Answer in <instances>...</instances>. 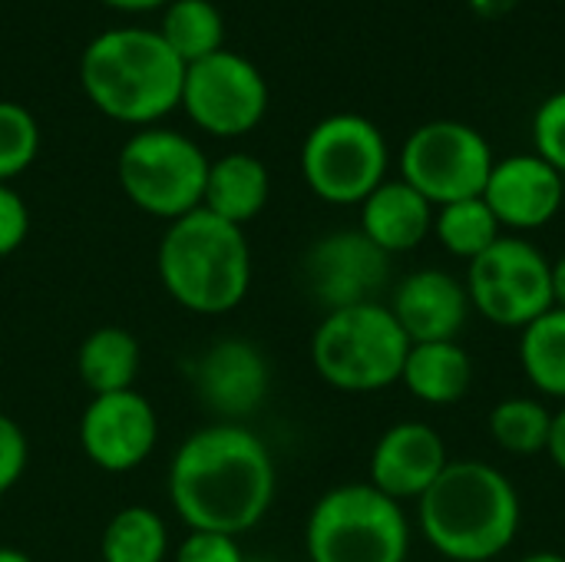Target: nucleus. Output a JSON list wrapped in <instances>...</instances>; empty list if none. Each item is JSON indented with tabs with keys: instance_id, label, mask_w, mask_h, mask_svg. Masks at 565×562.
Returning <instances> with one entry per match:
<instances>
[{
	"instance_id": "nucleus-27",
	"label": "nucleus",
	"mask_w": 565,
	"mask_h": 562,
	"mask_svg": "<svg viewBox=\"0 0 565 562\" xmlns=\"http://www.w3.org/2000/svg\"><path fill=\"white\" fill-rule=\"evenodd\" d=\"M40 152L36 116L13 99H0V182L23 176Z\"/></svg>"
},
{
	"instance_id": "nucleus-13",
	"label": "nucleus",
	"mask_w": 565,
	"mask_h": 562,
	"mask_svg": "<svg viewBox=\"0 0 565 562\" xmlns=\"http://www.w3.org/2000/svg\"><path fill=\"white\" fill-rule=\"evenodd\" d=\"M159 444V414L146 394H96L79 417V447L106 474L142 467Z\"/></svg>"
},
{
	"instance_id": "nucleus-25",
	"label": "nucleus",
	"mask_w": 565,
	"mask_h": 562,
	"mask_svg": "<svg viewBox=\"0 0 565 562\" xmlns=\"http://www.w3.org/2000/svg\"><path fill=\"white\" fill-rule=\"evenodd\" d=\"M434 235H437V242L454 258L473 262L497 238H503V229H500L497 215L490 212V205L483 202V195H473V199L437 205V212H434Z\"/></svg>"
},
{
	"instance_id": "nucleus-33",
	"label": "nucleus",
	"mask_w": 565,
	"mask_h": 562,
	"mask_svg": "<svg viewBox=\"0 0 565 562\" xmlns=\"http://www.w3.org/2000/svg\"><path fill=\"white\" fill-rule=\"evenodd\" d=\"M103 3L113 7V10H122V13H146V10L166 7L169 0H103Z\"/></svg>"
},
{
	"instance_id": "nucleus-32",
	"label": "nucleus",
	"mask_w": 565,
	"mask_h": 562,
	"mask_svg": "<svg viewBox=\"0 0 565 562\" xmlns=\"http://www.w3.org/2000/svg\"><path fill=\"white\" fill-rule=\"evenodd\" d=\"M546 454H550V460L556 464V470L565 474V404L559 411H553V427H550Z\"/></svg>"
},
{
	"instance_id": "nucleus-19",
	"label": "nucleus",
	"mask_w": 565,
	"mask_h": 562,
	"mask_svg": "<svg viewBox=\"0 0 565 562\" xmlns=\"http://www.w3.org/2000/svg\"><path fill=\"white\" fill-rule=\"evenodd\" d=\"M268 195H271L268 166L252 152H225L209 166L202 209L245 229L265 212Z\"/></svg>"
},
{
	"instance_id": "nucleus-35",
	"label": "nucleus",
	"mask_w": 565,
	"mask_h": 562,
	"mask_svg": "<svg viewBox=\"0 0 565 562\" xmlns=\"http://www.w3.org/2000/svg\"><path fill=\"white\" fill-rule=\"evenodd\" d=\"M516 562H565V556H563V553H553V550H540V553L520 556Z\"/></svg>"
},
{
	"instance_id": "nucleus-18",
	"label": "nucleus",
	"mask_w": 565,
	"mask_h": 562,
	"mask_svg": "<svg viewBox=\"0 0 565 562\" xmlns=\"http://www.w3.org/2000/svg\"><path fill=\"white\" fill-rule=\"evenodd\" d=\"M434 205L404 179H384L361 202V232L384 252L404 255L434 235Z\"/></svg>"
},
{
	"instance_id": "nucleus-3",
	"label": "nucleus",
	"mask_w": 565,
	"mask_h": 562,
	"mask_svg": "<svg viewBox=\"0 0 565 562\" xmlns=\"http://www.w3.org/2000/svg\"><path fill=\"white\" fill-rule=\"evenodd\" d=\"M185 63L152 26H109L79 53V86L113 123L156 126L182 103Z\"/></svg>"
},
{
	"instance_id": "nucleus-8",
	"label": "nucleus",
	"mask_w": 565,
	"mask_h": 562,
	"mask_svg": "<svg viewBox=\"0 0 565 562\" xmlns=\"http://www.w3.org/2000/svg\"><path fill=\"white\" fill-rule=\"evenodd\" d=\"M387 136L361 113H331L301 142L305 185L328 205H361L387 179Z\"/></svg>"
},
{
	"instance_id": "nucleus-36",
	"label": "nucleus",
	"mask_w": 565,
	"mask_h": 562,
	"mask_svg": "<svg viewBox=\"0 0 565 562\" xmlns=\"http://www.w3.org/2000/svg\"><path fill=\"white\" fill-rule=\"evenodd\" d=\"M0 562H33L23 550H17V547H0Z\"/></svg>"
},
{
	"instance_id": "nucleus-14",
	"label": "nucleus",
	"mask_w": 565,
	"mask_h": 562,
	"mask_svg": "<svg viewBox=\"0 0 565 562\" xmlns=\"http://www.w3.org/2000/svg\"><path fill=\"white\" fill-rule=\"evenodd\" d=\"M195 397L222 424H245L255 417L271 391V364L248 338H218L192 368Z\"/></svg>"
},
{
	"instance_id": "nucleus-21",
	"label": "nucleus",
	"mask_w": 565,
	"mask_h": 562,
	"mask_svg": "<svg viewBox=\"0 0 565 562\" xmlns=\"http://www.w3.org/2000/svg\"><path fill=\"white\" fill-rule=\"evenodd\" d=\"M142 364V348L132 331L106 325L96 328L83 338L76 351V371L86 391L96 394H116V391H132L136 374Z\"/></svg>"
},
{
	"instance_id": "nucleus-28",
	"label": "nucleus",
	"mask_w": 565,
	"mask_h": 562,
	"mask_svg": "<svg viewBox=\"0 0 565 562\" xmlns=\"http://www.w3.org/2000/svg\"><path fill=\"white\" fill-rule=\"evenodd\" d=\"M533 152L565 176V89L546 96L533 113Z\"/></svg>"
},
{
	"instance_id": "nucleus-11",
	"label": "nucleus",
	"mask_w": 565,
	"mask_h": 562,
	"mask_svg": "<svg viewBox=\"0 0 565 562\" xmlns=\"http://www.w3.org/2000/svg\"><path fill=\"white\" fill-rule=\"evenodd\" d=\"M185 116L209 136L238 139L268 113L265 73L235 50H218L185 66L182 103Z\"/></svg>"
},
{
	"instance_id": "nucleus-1",
	"label": "nucleus",
	"mask_w": 565,
	"mask_h": 562,
	"mask_svg": "<svg viewBox=\"0 0 565 562\" xmlns=\"http://www.w3.org/2000/svg\"><path fill=\"white\" fill-rule=\"evenodd\" d=\"M166 490L189 530L242 537L271 510L278 470L268 444L252 427L215 421L179 444Z\"/></svg>"
},
{
	"instance_id": "nucleus-24",
	"label": "nucleus",
	"mask_w": 565,
	"mask_h": 562,
	"mask_svg": "<svg viewBox=\"0 0 565 562\" xmlns=\"http://www.w3.org/2000/svg\"><path fill=\"white\" fill-rule=\"evenodd\" d=\"M103 562H166L169 556V527L166 520L142 503L122 507L109 517L103 540Z\"/></svg>"
},
{
	"instance_id": "nucleus-17",
	"label": "nucleus",
	"mask_w": 565,
	"mask_h": 562,
	"mask_svg": "<svg viewBox=\"0 0 565 562\" xmlns=\"http://www.w3.org/2000/svg\"><path fill=\"white\" fill-rule=\"evenodd\" d=\"M387 308L397 318V325H401V331L407 335L411 344L457 341L460 331L467 328L470 315H473L463 282L454 278L444 268L411 272L397 285Z\"/></svg>"
},
{
	"instance_id": "nucleus-23",
	"label": "nucleus",
	"mask_w": 565,
	"mask_h": 562,
	"mask_svg": "<svg viewBox=\"0 0 565 562\" xmlns=\"http://www.w3.org/2000/svg\"><path fill=\"white\" fill-rule=\"evenodd\" d=\"M520 368L553 401H565V311L550 308L520 331Z\"/></svg>"
},
{
	"instance_id": "nucleus-15",
	"label": "nucleus",
	"mask_w": 565,
	"mask_h": 562,
	"mask_svg": "<svg viewBox=\"0 0 565 562\" xmlns=\"http://www.w3.org/2000/svg\"><path fill=\"white\" fill-rule=\"evenodd\" d=\"M483 202L497 215L500 229L536 232L550 225L565 202V176L536 152H516L493 162L483 189Z\"/></svg>"
},
{
	"instance_id": "nucleus-5",
	"label": "nucleus",
	"mask_w": 565,
	"mask_h": 562,
	"mask_svg": "<svg viewBox=\"0 0 565 562\" xmlns=\"http://www.w3.org/2000/svg\"><path fill=\"white\" fill-rule=\"evenodd\" d=\"M411 341L384 301L324 311L311 335V364L344 394H374L401 381Z\"/></svg>"
},
{
	"instance_id": "nucleus-12",
	"label": "nucleus",
	"mask_w": 565,
	"mask_h": 562,
	"mask_svg": "<svg viewBox=\"0 0 565 562\" xmlns=\"http://www.w3.org/2000/svg\"><path fill=\"white\" fill-rule=\"evenodd\" d=\"M387 262L391 255H384L361 229H338L308 248L301 275L308 295L324 311H334L377 301L387 285Z\"/></svg>"
},
{
	"instance_id": "nucleus-2",
	"label": "nucleus",
	"mask_w": 565,
	"mask_h": 562,
	"mask_svg": "<svg viewBox=\"0 0 565 562\" xmlns=\"http://www.w3.org/2000/svg\"><path fill=\"white\" fill-rule=\"evenodd\" d=\"M523 507L513 480L483 460H450L417 500V530L447 562H490L520 533Z\"/></svg>"
},
{
	"instance_id": "nucleus-6",
	"label": "nucleus",
	"mask_w": 565,
	"mask_h": 562,
	"mask_svg": "<svg viewBox=\"0 0 565 562\" xmlns=\"http://www.w3.org/2000/svg\"><path fill=\"white\" fill-rule=\"evenodd\" d=\"M305 553L311 562H407L411 520L404 503L377 487H331L308 513Z\"/></svg>"
},
{
	"instance_id": "nucleus-26",
	"label": "nucleus",
	"mask_w": 565,
	"mask_h": 562,
	"mask_svg": "<svg viewBox=\"0 0 565 562\" xmlns=\"http://www.w3.org/2000/svg\"><path fill=\"white\" fill-rule=\"evenodd\" d=\"M550 427H553V411L536 397H503L487 417V431L493 444L513 457L546 454Z\"/></svg>"
},
{
	"instance_id": "nucleus-9",
	"label": "nucleus",
	"mask_w": 565,
	"mask_h": 562,
	"mask_svg": "<svg viewBox=\"0 0 565 562\" xmlns=\"http://www.w3.org/2000/svg\"><path fill=\"white\" fill-rule=\"evenodd\" d=\"M490 139L460 119H430L401 146V179L414 185L434 209L483 195L493 172Z\"/></svg>"
},
{
	"instance_id": "nucleus-22",
	"label": "nucleus",
	"mask_w": 565,
	"mask_h": 562,
	"mask_svg": "<svg viewBox=\"0 0 565 562\" xmlns=\"http://www.w3.org/2000/svg\"><path fill=\"white\" fill-rule=\"evenodd\" d=\"M156 30L185 66L225 50V20L212 0H169Z\"/></svg>"
},
{
	"instance_id": "nucleus-31",
	"label": "nucleus",
	"mask_w": 565,
	"mask_h": 562,
	"mask_svg": "<svg viewBox=\"0 0 565 562\" xmlns=\"http://www.w3.org/2000/svg\"><path fill=\"white\" fill-rule=\"evenodd\" d=\"M30 235V205L26 199L10 185L0 182V258L13 255Z\"/></svg>"
},
{
	"instance_id": "nucleus-30",
	"label": "nucleus",
	"mask_w": 565,
	"mask_h": 562,
	"mask_svg": "<svg viewBox=\"0 0 565 562\" xmlns=\"http://www.w3.org/2000/svg\"><path fill=\"white\" fill-rule=\"evenodd\" d=\"M248 556L242 553L238 537H225V533H199L189 530V537L179 543L172 562H245Z\"/></svg>"
},
{
	"instance_id": "nucleus-7",
	"label": "nucleus",
	"mask_w": 565,
	"mask_h": 562,
	"mask_svg": "<svg viewBox=\"0 0 565 562\" xmlns=\"http://www.w3.org/2000/svg\"><path fill=\"white\" fill-rule=\"evenodd\" d=\"M212 159L195 139L179 129L146 126L136 129L116 159L122 195L146 215L175 222L202 209Z\"/></svg>"
},
{
	"instance_id": "nucleus-20",
	"label": "nucleus",
	"mask_w": 565,
	"mask_h": 562,
	"mask_svg": "<svg viewBox=\"0 0 565 562\" xmlns=\"http://www.w3.org/2000/svg\"><path fill=\"white\" fill-rule=\"evenodd\" d=\"M401 384L430 407H454L473 388V361L460 341H427L411 344Z\"/></svg>"
},
{
	"instance_id": "nucleus-10",
	"label": "nucleus",
	"mask_w": 565,
	"mask_h": 562,
	"mask_svg": "<svg viewBox=\"0 0 565 562\" xmlns=\"http://www.w3.org/2000/svg\"><path fill=\"white\" fill-rule=\"evenodd\" d=\"M463 288L480 318L523 331L553 308V262L523 235H503L470 262Z\"/></svg>"
},
{
	"instance_id": "nucleus-4",
	"label": "nucleus",
	"mask_w": 565,
	"mask_h": 562,
	"mask_svg": "<svg viewBox=\"0 0 565 562\" xmlns=\"http://www.w3.org/2000/svg\"><path fill=\"white\" fill-rule=\"evenodd\" d=\"M166 295L192 315H228L252 288V248L245 229L195 209L166 225L156 252Z\"/></svg>"
},
{
	"instance_id": "nucleus-29",
	"label": "nucleus",
	"mask_w": 565,
	"mask_h": 562,
	"mask_svg": "<svg viewBox=\"0 0 565 562\" xmlns=\"http://www.w3.org/2000/svg\"><path fill=\"white\" fill-rule=\"evenodd\" d=\"M26 464H30V444L23 427L13 417L0 414V500L23 480Z\"/></svg>"
},
{
	"instance_id": "nucleus-34",
	"label": "nucleus",
	"mask_w": 565,
	"mask_h": 562,
	"mask_svg": "<svg viewBox=\"0 0 565 562\" xmlns=\"http://www.w3.org/2000/svg\"><path fill=\"white\" fill-rule=\"evenodd\" d=\"M553 308L565 311V255L553 262Z\"/></svg>"
},
{
	"instance_id": "nucleus-37",
	"label": "nucleus",
	"mask_w": 565,
	"mask_h": 562,
	"mask_svg": "<svg viewBox=\"0 0 565 562\" xmlns=\"http://www.w3.org/2000/svg\"><path fill=\"white\" fill-rule=\"evenodd\" d=\"M245 562H248V560H245Z\"/></svg>"
},
{
	"instance_id": "nucleus-16",
	"label": "nucleus",
	"mask_w": 565,
	"mask_h": 562,
	"mask_svg": "<svg viewBox=\"0 0 565 562\" xmlns=\"http://www.w3.org/2000/svg\"><path fill=\"white\" fill-rule=\"evenodd\" d=\"M447 464V444L430 424L401 421L377 437L367 460V484L397 503H417L437 484Z\"/></svg>"
}]
</instances>
